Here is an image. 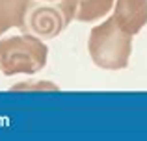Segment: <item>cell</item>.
Wrapping results in <instances>:
<instances>
[{
    "instance_id": "cell-1",
    "label": "cell",
    "mask_w": 147,
    "mask_h": 141,
    "mask_svg": "<svg viewBox=\"0 0 147 141\" xmlns=\"http://www.w3.org/2000/svg\"><path fill=\"white\" fill-rule=\"evenodd\" d=\"M49 48L32 33L6 37L0 41V72L6 76L34 74L47 63Z\"/></svg>"
},
{
    "instance_id": "cell-2",
    "label": "cell",
    "mask_w": 147,
    "mask_h": 141,
    "mask_svg": "<svg viewBox=\"0 0 147 141\" xmlns=\"http://www.w3.org/2000/svg\"><path fill=\"white\" fill-rule=\"evenodd\" d=\"M88 48L93 63L100 69H123L129 63L132 50L130 33H127L112 17L91 30Z\"/></svg>"
},
{
    "instance_id": "cell-3",
    "label": "cell",
    "mask_w": 147,
    "mask_h": 141,
    "mask_svg": "<svg viewBox=\"0 0 147 141\" xmlns=\"http://www.w3.org/2000/svg\"><path fill=\"white\" fill-rule=\"evenodd\" d=\"M69 24L67 15L60 7L56 6H41V4H32L24 17L21 30L24 33H32V35L39 37V39H52L61 30Z\"/></svg>"
},
{
    "instance_id": "cell-4",
    "label": "cell",
    "mask_w": 147,
    "mask_h": 141,
    "mask_svg": "<svg viewBox=\"0 0 147 141\" xmlns=\"http://www.w3.org/2000/svg\"><path fill=\"white\" fill-rule=\"evenodd\" d=\"M114 19L127 33H138L147 22V0H117Z\"/></svg>"
},
{
    "instance_id": "cell-5",
    "label": "cell",
    "mask_w": 147,
    "mask_h": 141,
    "mask_svg": "<svg viewBox=\"0 0 147 141\" xmlns=\"http://www.w3.org/2000/svg\"><path fill=\"white\" fill-rule=\"evenodd\" d=\"M32 0H0V35L11 28H21Z\"/></svg>"
},
{
    "instance_id": "cell-6",
    "label": "cell",
    "mask_w": 147,
    "mask_h": 141,
    "mask_svg": "<svg viewBox=\"0 0 147 141\" xmlns=\"http://www.w3.org/2000/svg\"><path fill=\"white\" fill-rule=\"evenodd\" d=\"M114 0H76L75 19L82 22H93L110 11Z\"/></svg>"
},
{
    "instance_id": "cell-7",
    "label": "cell",
    "mask_w": 147,
    "mask_h": 141,
    "mask_svg": "<svg viewBox=\"0 0 147 141\" xmlns=\"http://www.w3.org/2000/svg\"><path fill=\"white\" fill-rule=\"evenodd\" d=\"M41 2H58L60 7L63 9V13L67 15L69 22L71 19H75V6H76V0H41Z\"/></svg>"
}]
</instances>
